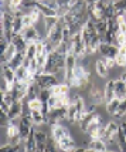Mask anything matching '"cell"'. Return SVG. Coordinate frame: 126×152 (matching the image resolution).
I'll return each instance as SVG.
<instances>
[{"instance_id": "18", "label": "cell", "mask_w": 126, "mask_h": 152, "mask_svg": "<svg viewBox=\"0 0 126 152\" xmlns=\"http://www.w3.org/2000/svg\"><path fill=\"white\" fill-rule=\"evenodd\" d=\"M95 70H96V74L101 78H106L109 75V67L106 66V61L104 57L95 61Z\"/></svg>"}, {"instance_id": "46", "label": "cell", "mask_w": 126, "mask_h": 152, "mask_svg": "<svg viewBox=\"0 0 126 152\" xmlns=\"http://www.w3.org/2000/svg\"><path fill=\"white\" fill-rule=\"evenodd\" d=\"M6 1L7 0H0V3H1V9H3V7H6Z\"/></svg>"}, {"instance_id": "26", "label": "cell", "mask_w": 126, "mask_h": 152, "mask_svg": "<svg viewBox=\"0 0 126 152\" xmlns=\"http://www.w3.org/2000/svg\"><path fill=\"white\" fill-rule=\"evenodd\" d=\"M31 119H33L34 125H37V126L47 124V115L43 111H31Z\"/></svg>"}, {"instance_id": "6", "label": "cell", "mask_w": 126, "mask_h": 152, "mask_svg": "<svg viewBox=\"0 0 126 152\" xmlns=\"http://www.w3.org/2000/svg\"><path fill=\"white\" fill-rule=\"evenodd\" d=\"M67 115H68V108H65V107L50 110L47 114V124H50V126L55 125V124H61L62 121L67 119Z\"/></svg>"}, {"instance_id": "33", "label": "cell", "mask_w": 126, "mask_h": 152, "mask_svg": "<svg viewBox=\"0 0 126 152\" xmlns=\"http://www.w3.org/2000/svg\"><path fill=\"white\" fill-rule=\"evenodd\" d=\"M0 152H21L20 144H7V145H1Z\"/></svg>"}, {"instance_id": "15", "label": "cell", "mask_w": 126, "mask_h": 152, "mask_svg": "<svg viewBox=\"0 0 126 152\" xmlns=\"http://www.w3.org/2000/svg\"><path fill=\"white\" fill-rule=\"evenodd\" d=\"M21 34H23V37L26 39L27 43H37V41L43 40L41 39V36H40V31L35 28V26L24 28V30L21 31Z\"/></svg>"}, {"instance_id": "1", "label": "cell", "mask_w": 126, "mask_h": 152, "mask_svg": "<svg viewBox=\"0 0 126 152\" xmlns=\"http://www.w3.org/2000/svg\"><path fill=\"white\" fill-rule=\"evenodd\" d=\"M65 61H67L65 54H60L57 50H54L47 57L43 73L55 74V75H58L60 73H64V70H65Z\"/></svg>"}, {"instance_id": "24", "label": "cell", "mask_w": 126, "mask_h": 152, "mask_svg": "<svg viewBox=\"0 0 126 152\" xmlns=\"http://www.w3.org/2000/svg\"><path fill=\"white\" fill-rule=\"evenodd\" d=\"M93 23H95L96 31H98V34L101 37V41H105V36H106V31H108V20L101 19L98 21H93Z\"/></svg>"}, {"instance_id": "51", "label": "cell", "mask_w": 126, "mask_h": 152, "mask_svg": "<svg viewBox=\"0 0 126 152\" xmlns=\"http://www.w3.org/2000/svg\"><path fill=\"white\" fill-rule=\"evenodd\" d=\"M111 1H118V0H111Z\"/></svg>"}, {"instance_id": "25", "label": "cell", "mask_w": 126, "mask_h": 152, "mask_svg": "<svg viewBox=\"0 0 126 152\" xmlns=\"http://www.w3.org/2000/svg\"><path fill=\"white\" fill-rule=\"evenodd\" d=\"M12 43H13L16 48H17V51H26L27 46H28V43L26 41V39L23 37V34H14L13 40H12Z\"/></svg>"}, {"instance_id": "17", "label": "cell", "mask_w": 126, "mask_h": 152, "mask_svg": "<svg viewBox=\"0 0 126 152\" xmlns=\"http://www.w3.org/2000/svg\"><path fill=\"white\" fill-rule=\"evenodd\" d=\"M34 135H35V141H37V146H38V149L44 152L47 144H48V141H50L48 135H47L44 131H41V129H35V131H34Z\"/></svg>"}, {"instance_id": "13", "label": "cell", "mask_w": 126, "mask_h": 152, "mask_svg": "<svg viewBox=\"0 0 126 152\" xmlns=\"http://www.w3.org/2000/svg\"><path fill=\"white\" fill-rule=\"evenodd\" d=\"M24 105H26V101H16L13 105L10 107V111H9V119L14 121V119H20L24 111Z\"/></svg>"}, {"instance_id": "9", "label": "cell", "mask_w": 126, "mask_h": 152, "mask_svg": "<svg viewBox=\"0 0 126 152\" xmlns=\"http://www.w3.org/2000/svg\"><path fill=\"white\" fill-rule=\"evenodd\" d=\"M98 53H101V56L104 58H115L118 53H119V47L116 44H111V43H106V41H101L99 44V50Z\"/></svg>"}, {"instance_id": "34", "label": "cell", "mask_w": 126, "mask_h": 152, "mask_svg": "<svg viewBox=\"0 0 126 152\" xmlns=\"http://www.w3.org/2000/svg\"><path fill=\"white\" fill-rule=\"evenodd\" d=\"M28 13H30V16H31V19H33V21H34V26H35V24H37L38 21H40L41 17H43V14H41V12L38 10V9H37V7H34V9H31V10H30Z\"/></svg>"}, {"instance_id": "31", "label": "cell", "mask_w": 126, "mask_h": 152, "mask_svg": "<svg viewBox=\"0 0 126 152\" xmlns=\"http://www.w3.org/2000/svg\"><path fill=\"white\" fill-rule=\"evenodd\" d=\"M24 53H26V58L34 60L37 57V43H28Z\"/></svg>"}, {"instance_id": "43", "label": "cell", "mask_w": 126, "mask_h": 152, "mask_svg": "<svg viewBox=\"0 0 126 152\" xmlns=\"http://www.w3.org/2000/svg\"><path fill=\"white\" fill-rule=\"evenodd\" d=\"M119 129L123 132V135L126 137V122H119Z\"/></svg>"}, {"instance_id": "37", "label": "cell", "mask_w": 126, "mask_h": 152, "mask_svg": "<svg viewBox=\"0 0 126 152\" xmlns=\"http://www.w3.org/2000/svg\"><path fill=\"white\" fill-rule=\"evenodd\" d=\"M115 43H116V46H118V47L126 46V34H125V33H120V31H119V33L116 34Z\"/></svg>"}, {"instance_id": "12", "label": "cell", "mask_w": 126, "mask_h": 152, "mask_svg": "<svg viewBox=\"0 0 126 152\" xmlns=\"http://www.w3.org/2000/svg\"><path fill=\"white\" fill-rule=\"evenodd\" d=\"M1 77L6 80L10 86V91L13 90L14 84H16V70L12 68L9 64H1Z\"/></svg>"}, {"instance_id": "48", "label": "cell", "mask_w": 126, "mask_h": 152, "mask_svg": "<svg viewBox=\"0 0 126 152\" xmlns=\"http://www.w3.org/2000/svg\"><path fill=\"white\" fill-rule=\"evenodd\" d=\"M85 152H93V151H92V149H89V148H86V151H85Z\"/></svg>"}, {"instance_id": "14", "label": "cell", "mask_w": 126, "mask_h": 152, "mask_svg": "<svg viewBox=\"0 0 126 152\" xmlns=\"http://www.w3.org/2000/svg\"><path fill=\"white\" fill-rule=\"evenodd\" d=\"M57 146H58V149L61 152H71L72 149L77 148V142L72 138V135H70V137H65V138H62L61 141H58Z\"/></svg>"}, {"instance_id": "27", "label": "cell", "mask_w": 126, "mask_h": 152, "mask_svg": "<svg viewBox=\"0 0 126 152\" xmlns=\"http://www.w3.org/2000/svg\"><path fill=\"white\" fill-rule=\"evenodd\" d=\"M27 80H28V70H27V67L20 66L19 68H16V83H27Z\"/></svg>"}, {"instance_id": "44", "label": "cell", "mask_w": 126, "mask_h": 152, "mask_svg": "<svg viewBox=\"0 0 126 152\" xmlns=\"http://www.w3.org/2000/svg\"><path fill=\"white\" fill-rule=\"evenodd\" d=\"M86 151V146H77L75 149H72L71 152H85Z\"/></svg>"}, {"instance_id": "38", "label": "cell", "mask_w": 126, "mask_h": 152, "mask_svg": "<svg viewBox=\"0 0 126 152\" xmlns=\"http://www.w3.org/2000/svg\"><path fill=\"white\" fill-rule=\"evenodd\" d=\"M44 152H58V146H57V144H55V141H54L53 138L48 141V144H47Z\"/></svg>"}, {"instance_id": "39", "label": "cell", "mask_w": 126, "mask_h": 152, "mask_svg": "<svg viewBox=\"0 0 126 152\" xmlns=\"http://www.w3.org/2000/svg\"><path fill=\"white\" fill-rule=\"evenodd\" d=\"M123 115H126V98L120 101V105L118 108V113L115 114V117H123Z\"/></svg>"}, {"instance_id": "3", "label": "cell", "mask_w": 126, "mask_h": 152, "mask_svg": "<svg viewBox=\"0 0 126 152\" xmlns=\"http://www.w3.org/2000/svg\"><path fill=\"white\" fill-rule=\"evenodd\" d=\"M85 102L84 98L75 94L71 97V104L68 107V115H67V121L70 122H80V119L82 118V115L85 113Z\"/></svg>"}, {"instance_id": "30", "label": "cell", "mask_w": 126, "mask_h": 152, "mask_svg": "<svg viewBox=\"0 0 126 152\" xmlns=\"http://www.w3.org/2000/svg\"><path fill=\"white\" fill-rule=\"evenodd\" d=\"M120 101H122L120 98H116V97H115L112 101L106 102V111H108V114L115 115V114L118 113V108H119V105H120Z\"/></svg>"}, {"instance_id": "52", "label": "cell", "mask_w": 126, "mask_h": 152, "mask_svg": "<svg viewBox=\"0 0 126 152\" xmlns=\"http://www.w3.org/2000/svg\"><path fill=\"white\" fill-rule=\"evenodd\" d=\"M125 16H126V12H125Z\"/></svg>"}, {"instance_id": "28", "label": "cell", "mask_w": 126, "mask_h": 152, "mask_svg": "<svg viewBox=\"0 0 126 152\" xmlns=\"http://www.w3.org/2000/svg\"><path fill=\"white\" fill-rule=\"evenodd\" d=\"M24 60H26V53H24V51H17V54H16L13 58H12V61L9 63V66L16 70V68H19L20 66H23Z\"/></svg>"}, {"instance_id": "49", "label": "cell", "mask_w": 126, "mask_h": 152, "mask_svg": "<svg viewBox=\"0 0 126 152\" xmlns=\"http://www.w3.org/2000/svg\"><path fill=\"white\" fill-rule=\"evenodd\" d=\"M106 152H115V151H112V149H108V151H106Z\"/></svg>"}, {"instance_id": "5", "label": "cell", "mask_w": 126, "mask_h": 152, "mask_svg": "<svg viewBox=\"0 0 126 152\" xmlns=\"http://www.w3.org/2000/svg\"><path fill=\"white\" fill-rule=\"evenodd\" d=\"M118 134H119V124L116 121H109L102 128L101 139H104L106 144H111L113 141H118Z\"/></svg>"}, {"instance_id": "35", "label": "cell", "mask_w": 126, "mask_h": 152, "mask_svg": "<svg viewBox=\"0 0 126 152\" xmlns=\"http://www.w3.org/2000/svg\"><path fill=\"white\" fill-rule=\"evenodd\" d=\"M33 26H34V21L31 19L30 13H24V16H23V30L28 28V27H33Z\"/></svg>"}, {"instance_id": "47", "label": "cell", "mask_w": 126, "mask_h": 152, "mask_svg": "<svg viewBox=\"0 0 126 152\" xmlns=\"http://www.w3.org/2000/svg\"><path fill=\"white\" fill-rule=\"evenodd\" d=\"M120 78H122V80H123V81H125V83H126V73H123V74H122V75H120Z\"/></svg>"}, {"instance_id": "41", "label": "cell", "mask_w": 126, "mask_h": 152, "mask_svg": "<svg viewBox=\"0 0 126 152\" xmlns=\"http://www.w3.org/2000/svg\"><path fill=\"white\" fill-rule=\"evenodd\" d=\"M9 44H10V41L3 36V34H0V46H1V53H4L7 50V47H9Z\"/></svg>"}, {"instance_id": "2", "label": "cell", "mask_w": 126, "mask_h": 152, "mask_svg": "<svg viewBox=\"0 0 126 152\" xmlns=\"http://www.w3.org/2000/svg\"><path fill=\"white\" fill-rule=\"evenodd\" d=\"M91 71L86 67L77 64V67L74 68L72 78L70 80L67 84L71 88H78V90H85L88 88V86L91 84Z\"/></svg>"}, {"instance_id": "32", "label": "cell", "mask_w": 126, "mask_h": 152, "mask_svg": "<svg viewBox=\"0 0 126 152\" xmlns=\"http://www.w3.org/2000/svg\"><path fill=\"white\" fill-rule=\"evenodd\" d=\"M58 20H60V16H57V17H44V30H46V34L58 23Z\"/></svg>"}, {"instance_id": "11", "label": "cell", "mask_w": 126, "mask_h": 152, "mask_svg": "<svg viewBox=\"0 0 126 152\" xmlns=\"http://www.w3.org/2000/svg\"><path fill=\"white\" fill-rule=\"evenodd\" d=\"M71 132H70V129L67 128L65 125H62V124H55V125H51V138L55 141V144L61 141L62 138H65V137H70Z\"/></svg>"}, {"instance_id": "10", "label": "cell", "mask_w": 126, "mask_h": 152, "mask_svg": "<svg viewBox=\"0 0 126 152\" xmlns=\"http://www.w3.org/2000/svg\"><path fill=\"white\" fill-rule=\"evenodd\" d=\"M77 64H78V58L75 57V54L72 51H68L67 61H65V70H64V80H65V83H68L70 80L72 78L74 68L77 67Z\"/></svg>"}, {"instance_id": "42", "label": "cell", "mask_w": 126, "mask_h": 152, "mask_svg": "<svg viewBox=\"0 0 126 152\" xmlns=\"http://www.w3.org/2000/svg\"><path fill=\"white\" fill-rule=\"evenodd\" d=\"M105 61H106V66L109 67V70L113 68V67H116V61H115V58H105Z\"/></svg>"}, {"instance_id": "50", "label": "cell", "mask_w": 126, "mask_h": 152, "mask_svg": "<svg viewBox=\"0 0 126 152\" xmlns=\"http://www.w3.org/2000/svg\"><path fill=\"white\" fill-rule=\"evenodd\" d=\"M35 1H44V0H35Z\"/></svg>"}, {"instance_id": "21", "label": "cell", "mask_w": 126, "mask_h": 152, "mask_svg": "<svg viewBox=\"0 0 126 152\" xmlns=\"http://www.w3.org/2000/svg\"><path fill=\"white\" fill-rule=\"evenodd\" d=\"M70 88L67 83H60L58 86H55L51 88V94L55 97H64V95H70Z\"/></svg>"}, {"instance_id": "8", "label": "cell", "mask_w": 126, "mask_h": 152, "mask_svg": "<svg viewBox=\"0 0 126 152\" xmlns=\"http://www.w3.org/2000/svg\"><path fill=\"white\" fill-rule=\"evenodd\" d=\"M88 97L91 99V104H96L99 107L101 104H105V93L101 91V88L98 86H95L92 81L88 86Z\"/></svg>"}, {"instance_id": "19", "label": "cell", "mask_w": 126, "mask_h": 152, "mask_svg": "<svg viewBox=\"0 0 126 152\" xmlns=\"http://www.w3.org/2000/svg\"><path fill=\"white\" fill-rule=\"evenodd\" d=\"M35 7H37V9H38V10L41 12L43 17H57V16H60V14L57 13L54 9H51V7L48 6V4L43 3V1H37Z\"/></svg>"}, {"instance_id": "16", "label": "cell", "mask_w": 126, "mask_h": 152, "mask_svg": "<svg viewBox=\"0 0 126 152\" xmlns=\"http://www.w3.org/2000/svg\"><path fill=\"white\" fill-rule=\"evenodd\" d=\"M86 148L92 149L93 152H106L108 151V144H106L104 139L95 138V139H91V141L86 144Z\"/></svg>"}, {"instance_id": "36", "label": "cell", "mask_w": 126, "mask_h": 152, "mask_svg": "<svg viewBox=\"0 0 126 152\" xmlns=\"http://www.w3.org/2000/svg\"><path fill=\"white\" fill-rule=\"evenodd\" d=\"M51 95H53V94H51V90H48V88H41L38 98H40L43 102H47V101L50 99V97H51Z\"/></svg>"}, {"instance_id": "20", "label": "cell", "mask_w": 126, "mask_h": 152, "mask_svg": "<svg viewBox=\"0 0 126 152\" xmlns=\"http://www.w3.org/2000/svg\"><path fill=\"white\" fill-rule=\"evenodd\" d=\"M16 54H17V48H16V46H14L13 43H10L6 51L1 53V64H9Z\"/></svg>"}, {"instance_id": "45", "label": "cell", "mask_w": 126, "mask_h": 152, "mask_svg": "<svg viewBox=\"0 0 126 152\" xmlns=\"http://www.w3.org/2000/svg\"><path fill=\"white\" fill-rule=\"evenodd\" d=\"M96 1H99V0H85L86 6H91V4H95Z\"/></svg>"}, {"instance_id": "40", "label": "cell", "mask_w": 126, "mask_h": 152, "mask_svg": "<svg viewBox=\"0 0 126 152\" xmlns=\"http://www.w3.org/2000/svg\"><path fill=\"white\" fill-rule=\"evenodd\" d=\"M115 61H116V66L118 67H126V56L125 54L118 53V56L115 57Z\"/></svg>"}, {"instance_id": "22", "label": "cell", "mask_w": 126, "mask_h": 152, "mask_svg": "<svg viewBox=\"0 0 126 152\" xmlns=\"http://www.w3.org/2000/svg\"><path fill=\"white\" fill-rule=\"evenodd\" d=\"M115 95L116 98H126V83L122 78L115 80Z\"/></svg>"}, {"instance_id": "29", "label": "cell", "mask_w": 126, "mask_h": 152, "mask_svg": "<svg viewBox=\"0 0 126 152\" xmlns=\"http://www.w3.org/2000/svg\"><path fill=\"white\" fill-rule=\"evenodd\" d=\"M40 91H41V88L38 87V84H37V83H31V84L28 86L27 101H28V99H35V98H38V95H40Z\"/></svg>"}, {"instance_id": "7", "label": "cell", "mask_w": 126, "mask_h": 152, "mask_svg": "<svg viewBox=\"0 0 126 152\" xmlns=\"http://www.w3.org/2000/svg\"><path fill=\"white\" fill-rule=\"evenodd\" d=\"M35 83L38 84L40 88H48V90H51L53 87H55V86H58V84H60V78H58V75H55V74L43 73V74H40V75L37 77Z\"/></svg>"}, {"instance_id": "4", "label": "cell", "mask_w": 126, "mask_h": 152, "mask_svg": "<svg viewBox=\"0 0 126 152\" xmlns=\"http://www.w3.org/2000/svg\"><path fill=\"white\" fill-rule=\"evenodd\" d=\"M70 51H72L75 54V57L80 60H84L88 56V50H86V46L85 43H84V40H82V36L80 34H75L71 41H70Z\"/></svg>"}, {"instance_id": "23", "label": "cell", "mask_w": 126, "mask_h": 152, "mask_svg": "<svg viewBox=\"0 0 126 152\" xmlns=\"http://www.w3.org/2000/svg\"><path fill=\"white\" fill-rule=\"evenodd\" d=\"M104 93H105V104L112 101L116 95H115V80H109L106 83L105 88H104Z\"/></svg>"}]
</instances>
